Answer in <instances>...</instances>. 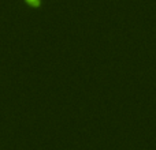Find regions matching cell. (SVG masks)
Segmentation results:
<instances>
[{"label": "cell", "mask_w": 156, "mask_h": 150, "mask_svg": "<svg viewBox=\"0 0 156 150\" xmlns=\"http://www.w3.org/2000/svg\"><path fill=\"white\" fill-rule=\"evenodd\" d=\"M25 2L29 5H32V7H38L41 4V0H25Z\"/></svg>", "instance_id": "cell-1"}]
</instances>
